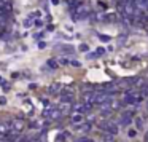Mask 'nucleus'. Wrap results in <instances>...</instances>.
I'll return each mask as SVG.
<instances>
[{"label": "nucleus", "mask_w": 148, "mask_h": 142, "mask_svg": "<svg viewBox=\"0 0 148 142\" xmlns=\"http://www.w3.org/2000/svg\"><path fill=\"white\" fill-rule=\"evenodd\" d=\"M89 7L84 3H80L77 8H75V19H83V18H86L88 14H89Z\"/></svg>", "instance_id": "f257e3e1"}, {"label": "nucleus", "mask_w": 148, "mask_h": 142, "mask_svg": "<svg viewBox=\"0 0 148 142\" xmlns=\"http://www.w3.org/2000/svg\"><path fill=\"white\" fill-rule=\"evenodd\" d=\"M99 126L105 132H108V134H113V136L118 134V125H116V123H113V121H103V123H100Z\"/></svg>", "instance_id": "f03ea898"}, {"label": "nucleus", "mask_w": 148, "mask_h": 142, "mask_svg": "<svg viewBox=\"0 0 148 142\" xmlns=\"http://www.w3.org/2000/svg\"><path fill=\"white\" fill-rule=\"evenodd\" d=\"M24 126H26V123H24L23 118H14L13 121H11V129H13L11 132H14V134H19V132H23Z\"/></svg>", "instance_id": "7ed1b4c3"}, {"label": "nucleus", "mask_w": 148, "mask_h": 142, "mask_svg": "<svg viewBox=\"0 0 148 142\" xmlns=\"http://www.w3.org/2000/svg\"><path fill=\"white\" fill-rule=\"evenodd\" d=\"M61 110L59 109H56V107H49V109H46L45 112H43V115L45 116H48L49 120H58L59 116H61Z\"/></svg>", "instance_id": "20e7f679"}, {"label": "nucleus", "mask_w": 148, "mask_h": 142, "mask_svg": "<svg viewBox=\"0 0 148 142\" xmlns=\"http://www.w3.org/2000/svg\"><path fill=\"white\" fill-rule=\"evenodd\" d=\"M58 51H62V53H67V54H72V53L75 51V48L72 45H56L54 46Z\"/></svg>", "instance_id": "39448f33"}, {"label": "nucleus", "mask_w": 148, "mask_h": 142, "mask_svg": "<svg viewBox=\"0 0 148 142\" xmlns=\"http://www.w3.org/2000/svg\"><path fill=\"white\" fill-rule=\"evenodd\" d=\"M10 128H11V123L2 121V123H0V136H2V137H3V136H7L8 132H10Z\"/></svg>", "instance_id": "423d86ee"}, {"label": "nucleus", "mask_w": 148, "mask_h": 142, "mask_svg": "<svg viewBox=\"0 0 148 142\" xmlns=\"http://www.w3.org/2000/svg\"><path fill=\"white\" fill-rule=\"evenodd\" d=\"M70 121L73 123V125H80V123L84 121V115H81V113H73V115L70 116Z\"/></svg>", "instance_id": "0eeeda50"}, {"label": "nucleus", "mask_w": 148, "mask_h": 142, "mask_svg": "<svg viewBox=\"0 0 148 142\" xmlns=\"http://www.w3.org/2000/svg\"><path fill=\"white\" fill-rule=\"evenodd\" d=\"M83 101H84V104L94 105V93H83Z\"/></svg>", "instance_id": "6e6552de"}, {"label": "nucleus", "mask_w": 148, "mask_h": 142, "mask_svg": "<svg viewBox=\"0 0 148 142\" xmlns=\"http://www.w3.org/2000/svg\"><path fill=\"white\" fill-rule=\"evenodd\" d=\"M61 83H58V81H54L53 85H49V88H48V91H49V94H58L59 91H61Z\"/></svg>", "instance_id": "1a4fd4ad"}, {"label": "nucleus", "mask_w": 148, "mask_h": 142, "mask_svg": "<svg viewBox=\"0 0 148 142\" xmlns=\"http://www.w3.org/2000/svg\"><path fill=\"white\" fill-rule=\"evenodd\" d=\"M140 99H142V97H135V96H132V94H126L124 102H127V104H138V102H140Z\"/></svg>", "instance_id": "9d476101"}, {"label": "nucleus", "mask_w": 148, "mask_h": 142, "mask_svg": "<svg viewBox=\"0 0 148 142\" xmlns=\"http://www.w3.org/2000/svg\"><path fill=\"white\" fill-rule=\"evenodd\" d=\"M46 65H48V67L51 69V70H56V69L59 67V62H58V61H54V59H48Z\"/></svg>", "instance_id": "9b49d317"}, {"label": "nucleus", "mask_w": 148, "mask_h": 142, "mask_svg": "<svg viewBox=\"0 0 148 142\" xmlns=\"http://www.w3.org/2000/svg\"><path fill=\"white\" fill-rule=\"evenodd\" d=\"M102 141H103V142H115V136L105 132V134H102Z\"/></svg>", "instance_id": "f8f14e48"}, {"label": "nucleus", "mask_w": 148, "mask_h": 142, "mask_svg": "<svg viewBox=\"0 0 148 142\" xmlns=\"http://www.w3.org/2000/svg\"><path fill=\"white\" fill-rule=\"evenodd\" d=\"M110 107H112V109H121L123 102L121 101H110Z\"/></svg>", "instance_id": "ddd939ff"}, {"label": "nucleus", "mask_w": 148, "mask_h": 142, "mask_svg": "<svg viewBox=\"0 0 148 142\" xmlns=\"http://www.w3.org/2000/svg\"><path fill=\"white\" fill-rule=\"evenodd\" d=\"M134 121H135V125H137V129H143V118L137 116V118H135Z\"/></svg>", "instance_id": "4468645a"}, {"label": "nucleus", "mask_w": 148, "mask_h": 142, "mask_svg": "<svg viewBox=\"0 0 148 142\" xmlns=\"http://www.w3.org/2000/svg\"><path fill=\"white\" fill-rule=\"evenodd\" d=\"M73 142H94L91 137H78V139H75Z\"/></svg>", "instance_id": "2eb2a0df"}, {"label": "nucleus", "mask_w": 148, "mask_h": 142, "mask_svg": "<svg viewBox=\"0 0 148 142\" xmlns=\"http://www.w3.org/2000/svg\"><path fill=\"white\" fill-rule=\"evenodd\" d=\"M78 129H81V131H89V129H91V125H89V123H84V125L78 126Z\"/></svg>", "instance_id": "dca6fc26"}, {"label": "nucleus", "mask_w": 148, "mask_h": 142, "mask_svg": "<svg viewBox=\"0 0 148 142\" xmlns=\"http://www.w3.org/2000/svg\"><path fill=\"white\" fill-rule=\"evenodd\" d=\"M96 53H97V56H102V54H105V48H102V46H99V48L96 50Z\"/></svg>", "instance_id": "f3484780"}, {"label": "nucleus", "mask_w": 148, "mask_h": 142, "mask_svg": "<svg viewBox=\"0 0 148 142\" xmlns=\"http://www.w3.org/2000/svg\"><path fill=\"white\" fill-rule=\"evenodd\" d=\"M99 39L102 40V42H110V40H112V37H110V35H99Z\"/></svg>", "instance_id": "a211bd4d"}, {"label": "nucleus", "mask_w": 148, "mask_h": 142, "mask_svg": "<svg viewBox=\"0 0 148 142\" xmlns=\"http://www.w3.org/2000/svg\"><path fill=\"white\" fill-rule=\"evenodd\" d=\"M127 134H129V137H135V136H137V131H135V129H129Z\"/></svg>", "instance_id": "6ab92c4d"}, {"label": "nucleus", "mask_w": 148, "mask_h": 142, "mask_svg": "<svg viewBox=\"0 0 148 142\" xmlns=\"http://www.w3.org/2000/svg\"><path fill=\"white\" fill-rule=\"evenodd\" d=\"M24 26H26V27H30V26H32V19H30V18H27V19L24 21Z\"/></svg>", "instance_id": "aec40b11"}, {"label": "nucleus", "mask_w": 148, "mask_h": 142, "mask_svg": "<svg viewBox=\"0 0 148 142\" xmlns=\"http://www.w3.org/2000/svg\"><path fill=\"white\" fill-rule=\"evenodd\" d=\"M86 58H88V59H96V58H99V56H97V53H89Z\"/></svg>", "instance_id": "412c9836"}, {"label": "nucleus", "mask_w": 148, "mask_h": 142, "mask_svg": "<svg viewBox=\"0 0 148 142\" xmlns=\"http://www.w3.org/2000/svg\"><path fill=\"white\" fill-rule=\"evenodd\" d=\"M37 46H38L40 50H42V48H45V46H46V42H38V43H37Z\"/></svg>", "instance_id": "4be33fe9"}, {"label": "nucleus", "mask_w": 148, "mask_h": 142, "mask_svg": "<svg viewBox=\"0 0 148 142\" xmlns=\"http://www.w3.org/2000/svg\"><path fill=\"white\" fill-rule=\"evenodd\" d=\"M70 64L73 65V67H80V65H81V64H80V62H78V61H70Z\"/></svg>", "instance_id": "5701e85b"}, {"label": "nucleus", "mask_w": 148, "mask_h": 142, "mask_svg": "<svg viewBox=\"0 0 148 142\" xmlns=\"http://www.w3.org/2000/svg\"><path fill=\"white\" fill-rule=\"evenodd\" d=\"M59 64H69V59H65V58L59 59Z\"/></svg>", "instance_id": "b1692460"}, {"label": "nucleus", "mask_w": 148, "mask_h": 142, "mask_svg": "<svg viewBox=\"0 0 148 142\" xmlns=\"http://www.w3.org/2000/svg\"><path fill=\"white\" fill-rule=\"evenodd\" d=\"M80 50L81 51H88V45H80Z\"/></svg>", "instance_id": "393cba45"}, {"label": "nucleus", "mask_w": 148, "mask_h": 142, "mask_svg": "<svg viewBox=\"0 0 148 142\" xmlns=\"http://www.w3.org/2000/svg\"><path fill=\"white\" fill-rule=\"evenodd\" d=\"M0 104H2V105H5V104H7V99H5V97H0Z\"/></svg>", "instance_id": "a878e982"}, {"label": "nucleus", "mask_w": 148, "mask_h": 142, "mask_svg": "<svg viewBox=\"0 0 148 142\" xmlns=\"http://www.w3.org/2000/svg\"><path fill=\"white\" fill-rule=\"evenodd\" d=\"M35 26H43V21H40V19L35 21Z\"/></svg>", "instance_id": "bb28decb"}, {"label": "nucleus", "mask_w": 148, "mask_h": 142, "mask_svg": "<svg viewBox=\"0 0 148 142\" xmlns=\"http://www.w3.org/2000/svg\"><path fill=\"white\" fill-rule=\"evenodd\" d=\"M3 14H5V10H3L2 7H0V16H3Z\"/></svg>", "instance_id": "cd10ccee"}, {"label": "nucleus", "mask_w": 148, "mask_h": 142, "mask_svg": "<svg viewBox=\"0 0 148 142\" xmlns=\"http://www.w3.org/2000/svg\"><path fill=\"white\" fill-rule=\"evenodd\" d=\"M145 141H147V142H148V131H147V132H145Z\"/></svg>", "instance_id": "c85d7f7f"}, {"label": "nucleus", "mask_w": 148, "mask_h": 142, "mask_svg": "<svg viewBox=\"0 0 148 142\" xmlns=\"http://www.w3.org/2000/svg\"><path fill=\"white\" fill-rule=\"evenodd\" d=\"M51 2H53L54 5H58V3H59V0H51Z\"/></svg>", "instance_id": "c756f323"}, {"label": "nucleus", "mask_w": 148, "mask_h": 142, "mask_svg": "<svg viewBox=\"0 0 148 142\" xmlns=\"http://www.w3.org/2000/svg\"><path fill=\"white\" fill-rule=\"evenodd\" d=\"M3 35V29H0V37Z\"/></svg>", "instance_id": "7c9ffc66"}, {"label": "nucleus", "mask_w": 148, "mask_h": 142, "mask_svg": "<svg viewBox=\"0 0 148 142\" xmlns=\"http://www.w3.org/2000/svg\"><path fill=\"white\" fill-rule=\"evenodd\" d=\"M2 83H3V78H2V77H0V85H2Z\"/></svg>", "instance_id": "2f4dec72"}]
</instances>
